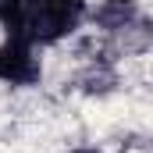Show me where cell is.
I'll return each mask as SVG.
<instances>
[{
	"label": "cell",
	"instance_id": "obj_1",
	"mask_svg": "<svg viewBox=\"0 0 153 153\" xmlns=\"http://www.w3.org/2000/svg\"><path fill=\"white\" fill-rule=\"evenodd\" d=\"M43 68H39L36 46L25 39H4L0 43V82L7 85H36Z\"/></svg>",
	"mask_w": 153,
	"mask_h": 153
},
{
	"label": "cell",
	"instance_id": "obj_2",
	"mask_svg": "<svg viewBox=\"0 0 153 153\" xmlns=\"http://www.w3.org/2000/svg\"><path fill=\"white\" fill-rule=\"evenodd\" d=\"M89 22L103 32H125L143 22L139 0H100V7L89 11Z\"/></svg>",
	"mask_w": 153,
	"mask_h": 153
},
{
	"label": "cell",
	"instance_id": "obj_3",
	"mask_svg": "<svg viewBox=\"0 0 153 153\" xmlns=\"http://www.w3.org/2000/svg\"><path fill=\"white\" fill-rule=\"evenodd\" d=\"M114 85H117V75H114V68H111L107 61H96V64H89V68L78 75V89L89 93V96H103V93H111Z\"/></svg>",
	"mask_w": 153,
	"mask_h": 153
},
{
	"label": "cell",
	"instance_id": "obj_4",
	"mask_svg": "<svg viewBox=\"0 0 153 153\" xmlns=\"http://www.w3.org/2000/svg\"><path fill=\"white\" fill-rule=\"evenodd\" d=\"M11 4H14V0H0V14H4V11H7Z\"/></svg>",
	"mask_w": 153,
	"mask_h": 153
},
{
	"label": "cell",
	"instance_id": "obj_5",
	"mask_svg": "<svg viewBox=\"0 0 153 153\" xmlns=\"http://www.w3.org/2000/svg\"><path fill=\"white\" fill-rule=\"evenodd\" d=\"M71 153H103V150H71Z\"/></svg>",
	"mask_w": 153,
	"mask_h": 153
}]
</instances>
